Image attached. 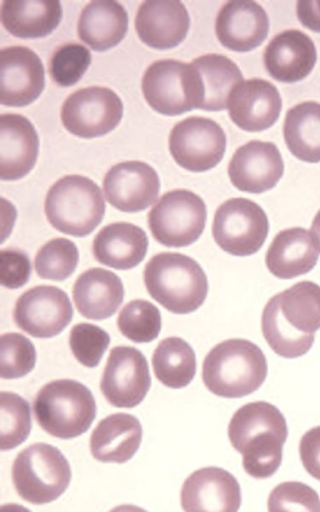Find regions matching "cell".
Instances as JSON below:
<instances>
[{"mask_svg": "<svg viewBox=\"0 0 320 512\" xmlns=\"http://www.w3.org/2000/svg\"><path fill=\"white\" fill-rule=\"evenodd\" d=\"M267 371L266 357L256 344L246 339H228L206 355L202 379L216 396L240 398L255 392L265 381Z\"/></svg>", "mask_w": 320, "mask_h": 512, "instance_id": "6da1fadb", "label": "cell"}, {"mask_svg": "<svg viewBox=\"0 0 320 512\" xmlns=\"http://www.w3.org/2000/svg\"><path fill=\"white\" fill-rule=\"evenodd\" d=\"M144 284L149 295L174 314L196 311L208 293L207 276L193 258L176 252H161L145 265Z\"/></svg>", "mask_w": 320, "mask_h": 512, "instance_id": "7a4b0ae2", "label": "cell"}, {"mask_svg": "<svg viewBox=\"0 0 320 512\" xmlns=\"http://www.w3.org/2000/svg\"><path fill=\"white\" fill-rule=\"evenodd\" d=\"M33 410L44 431L56 438L71 439L90 428L96 416V402L84 384L59 379L38 391Z\"/></svg>", "mask_w": 320, "mask_h": 512, "instance_id": "3957f363", "label": "cell"}, {"mask_svg": "<svg viewBox=\"0 0 320 512\" xmlns=\"http://www.w3.org/2000/svg\"><path fill=\"white\" fill-rule=\"evenodd\" d=\"M106 206L99 186L80 175H67L48 190L44 211L48 222L61 233L84 237L101 223Z\"/></svg>", "mask_w": 320, "mask_h": 512, "instance_id": "277c9868", "label": "cell"}, {"mask_svg": "<svg viewBox=\"0 0 320 512\" xmlns=\"http://www.w3.org/2000/svg\"><path fill=\"white\" fill-rule=\"evenodd\" d=\"M11 475L19 496L40 505L56 500L65 492L70 484L71 468L58 448L40 442L17 454Z\"/></svg>", "mask_w": 320, "mask_h": 512, "instance_id": "5b68a950", "label": "cell"}, {"mask_svg": "<svg viewBox=\"0 0 320 512\" xmlns=\"http://www.w3.org/2000/svg\"><path fill=\"white\" fill-rule=\"evenodd\" d=\"M141 88L149 106L166 116L199 109L202 102L197 71L191 63L175 59L153 62L144 72Z\"/></svg>", "mask_w": 320, "mask_h": 512, "instance_id": "8992f818", "label": "cell"}, {"mask_svg": "<svg viewBox=\"0 0 320 512\" xmlns=\"http://www.w3.org/2000/svg\"><path fill=\"white\" fill-rule=\"evenodd\" d=\"M207 209L192 191L175 189L163 194L147 215L153 238L166 247H186L204 231Z\"/></svg>", "mask_w": 320, "mask_h": 512, "instance_id": "52a82bcc", "label": "cell"}, {"mask_svg": "<svg viewBox=\"0 0 320 512\" xmlns=\"http://www.w3.org/2000/svg\"><path fill=\"white\" fill-rule=\"evenodd\" d=\"M269 232L264 210L254 201L238 197L216 210L212 235L216 244L234 256H249L260 250Z\"/></svg>", "mask_w": 320, "mask_h": 512, "instance_id": "ba28073f", "label": "cell"}, {"mask_svg": "<svg viewBox=\"0 0 320 512\" xmlns=\"http://www.w3.org/2000/svg\"><path fill=\"white\" fill-rule=\"evenodd\" d=\"M123 116L120 97L111 89L91 86L79 89L64 101L60 117L64 128L81 138L103 136L119 124Z\"/></svg>", "mask_w": 320, "mask_h": 512, "instance_id": "9c48e42d", "label": "cell"}, {"mask_svg": "<svg viewBox=\"0 0 320 512\" xmlns=\"http://www.w3.org/2000/svg\"><path fill=\"white\" fill-rule=\"evenodd\" d=\"M226 150V135L214 120L201 116L178 122L169 135V151L175 162L192 172L215 167Z\"/></svg>", "mask_w": 320, "mask_h": 512, "instance_id": "30bf717a", "label": "cell"}, {"mask_svg": "<svg viewBox=\"0 0 320 512\" xmlns=\"http://www.w3.org/2000/svg\"><path fill=\"white\" fill-rule=\"evenodd\" d=\"M151 386L149 366L142 352L132 346H115L109 352L100 390L112 406L133 408Z\"/></svg>", "mask_w": 320, "mask_h": 512, "instance_id": "8fae6325", "label": "cell"}, {"mask_svg": "<svg viewBox=\"0 0 320 512\" xmlns=\"http://www.w3.org/2000/svg\"><path fill=\"white\" fill-rule=\"evenodd\" d=\"M73 317L68 295L55 286L40 285L26 290L13 311L16 325L35 338H51L62 332Z\"/></svg>", "mask_w": 320, "mask_h": 512, "instance_id": "7c38bea8", "label": "cell"}, {"mask_svg": "<svg viewBox=\"0 0 320 512\" xmlns=\"http://www.w3.org/2000/svg\"><path fill=\"white\" fill-rule=\"evenodd\" d=\"M45 86L40 57L25 46H10L0 52V102L22 107L34 102Z\"/></svg>", "mask_w": 320, "mask_h": 512, "instance_id": "4fadbf2b", "label": "cell"}, {"mask_svg": "<svg viewBox=\"0 0 320 512\" xmlns=\"http://www.w3.org/2000/svg\"><path fill=\"white\" fill-rule=\"evenodd\" d=\"M107 201L122 212L143 211L155 202L160 190L157 172L142 161H125L112 166L103 180Z\"/></svg>", "mask_w": 320, "mask_h": 512, "instance_id": "5bb4252c", "label": "cell"}, {"mask_svg": "<svg viewBox=\"0 0 320 512\" xmlns=\"http://www.w3.org/2000/svg\"><path fill=\"white\" fill-rule=\"evenodd\" d=\"M180 499L184 512H238L241 489L227 470L203 467L186 478Z\"/></svg>", "mask_w": 320, "mask_h": 512, "instance_id": "9a60e30c", "label": "cell"}, {"mask_svg": "<svg viewBox=\"0 0 320 512\" xmlns=\"http://www.w3.org/2000/svg\"><path fill=\"white\" fill-rule=\"evenodd\" d=\"M283 172L284 163L277 146L260 140H251L240 146L228 165L233 186L247 193H263L272 189Z\"/></svg>", "mask_w": 320, "mask_h": 512, "instance_id": "2e32d148", "label": "cell"}, {"mask_svg": "<svg viewBox=\"0 0 320 512\" xmlns=\"http://www.w3.org/2000/svg\"><path fill=\"white\" fill-rule=\"evenodd\" d=\"M228 114L234 124L248 132L270 128L279 118L282 100L278 89L259 78L242 81L232 90Z\"/></svg>", "mask_w": 320, "mask_h": 512, "instance_id": "e0dca14e", "label": "cell"}, {"mask_svg": "<svg viewBox=\"0 0 320 512\" xmlns=\"http://www.w3.org/2000/svg\"><path fill=\"white\" fill-rule=\"evenodd\" d=\"M190 17L177 0L144 1L135 17L139 39L147 46L165 50L178 46L187 36Z\"/></svg>", "mask_w": 320, "mask_h": 512, "instance_id": "ac0fdd59", "label": "cell"}, {"mask_svg": "<svg viewBox=\"0 0 320 512\" xmlns=\"http://www.w3.org/2000/svg\"><path fill=\"white\" fill-rule=\"evenodd\" d=\"M269 18L254 1H229L218 12L215 32L219 42L236 52H248L266 39Z\"/></svg>", "mask_w": 320, "mask_h": 512, "instance_id": "d6986e66", "label": "cell"}, {"mask_svg": "<svg viewBox=\"0 0 320 512\" xmlns=\"http://www.w3.org/2000/svg\"><path fill=\"white\" fill-rule=\"evenodd\" d=\"M39 152L38 134L30 120L20 114L0 117V177L14 181L34 167Z\"/></svg>", "mask_w": 320, "mask_h": 512, "instance_id": "ffe728a7", "label": "cell"}, {"mask_svg": "<svg viewBox=\"0 0 320 512\" xmlns=\"http://www.w3.org/2000/svg\"><path fill=\"white\" fill-rule=\"evenodd\" d=\"M263 60L272 78L294 83L312 71L317 52L308 35L297 29H289L272 38L265 48Z\"/></svg>", "mask_w": 320, "mask_h": 512, "instance_id": "44dd1931", "label": "cell"}, {"mask_svg": "<svg viewBox=\"0 0 320 512\" xmlns=\"http://www.w3.org/2000/svg\"><path fill=\"white\" fill-rule=\"evenodd\" d=\"M148 237L139 226L115 222L103 227L93 239L92 253L101 264L128 270L139 265L146 256Z\"/></svg>", "mask_w": 320, "mask_h": 512, "instance_id": "7402d4cb", "label": "cell"}, {"mask_svg": "<svg viewBox=\"0 0 320 512\" xmlns=\"http://www.w3.org/2000/svg\"><path fill=\"white\" fill-rule=\"evenodd\" d=\"M73 300L78 312L91 320H103L114 315L123 302L124 287L114 272L90 268L76 279Z\"/></svg>", "mask_w": 320, "mask_h": 512, "instance_id": "603a6c76", "label": "cell"}, {"mask_svg": "<svg viewBox=\"0 0 320 512\" xmlns=\"http://www.w3.org/2000/svg\"><path fill=\"white\" fill-rule=\"evenodd\" d=\"M319 259L310 233L301 227L280 231L265 256L269 272L280 279H292L310 272Z\"/></svg>", "mask_w": 320, "mask_h": 512, "instance_id": "cb8c5ba5", "label": "cell"}, {"mask_svg": "<svg viewBox=\"0 0 320 512\" xmlns=\"http://www.w3.org/2000/svg\"><path fill=\"white\" fill-rule=\"evenodd\" d=\"M142 426L127 413H115L102 419L90 437L92 456L104 463H125L140 447Z\"/></svg>", "mask_w": 320, "mask_h": 512, "instance_id": "d4e9b609", "label": "cell"}, {"mask_svg": "<svg viewBox=\"0 0 320 512\" xmlns=\"http://www.w3.org/2000/svg\"><path fill=\"white\" fill-rule=\"evenodd\" d=\"M128 30V15L116 1H91L79 16L77 32L81 41L95 51L119 44Z\"/></svg>", "mask_w": 320, "mask_h": 512, "instance_id": "484cf974", "label": "cell"}, {"mask_svg": "<svg viewBox=\"0 0 320 512\" xmlns=\"http://www.w3.org/2000/svg\"><path fill=\"white\" fill-rule=\"evenodd\" d=\"M62 8L55 0H4L1 22L13 36L35 39L49 35L59 25Z\"/></svg>", "mask_w": 320, "mask_h": 512, "instance_id": "4316f807", "label": "cell"}, {"mask_svg": "<svg viewBox=\"0 0 320 512\" xmlns=\"http://www.w3.org/2000/svg\"><path fill=\"white\" fill-rule=\"evenodd\" d=\"M191 64L197 71L201 84L202 102L199 109H226L232 90L243 81L237 64L228 57L216 53L197 57Z\"/></svg>", "mask_w": 320, "mask_h": 512, "instance_id": "83f0119b", "label": "cell"}, {"mask_svg": "<svg viewBox=\"0 0 320 512\" xmlns=\"http://www.w3.org/2000/svg\"><path fill=\"white\" fill-rule=\"evenodd\" d=\"M289 151L299 160L320 162V103L305 101L290 108L283 125Z\"/></svg>", "mask_w": 320, "mask_h": 512, "instance_id": "f1b7e54d", "label": "cell"}, {"mask_svg": "<svg viewBox=\"0 0 320 512\" xmlns=\"http://www.w3.org/2000/svg\"><path fill=\"white\" fill-rule=\"evenodd\" d=\"M262 434H278L287 437L288 428L280 410L265 401L241 406L228 425V437L236 451L251 438Z\"/></svg>", "mask_w": 320, "mask_h": 512, "instance_id": "f546056e", "label": "cell"}, {"mask_svg": "<svg viewBox=\"0 0 320 512\" xmlns=\"http://www.w3.org/2000/svg\"><path fill=\"white\" fill-rule=\"evenodd\" d=\"M152 366L156 378L166 387H186L196 373V356L193 348L180 337L163 339L155 348Z\"/></svg>", "mask_w": 320, "mask_h": 512, "instance_id": "4dcf8cb0", "label": "cell"}, {"mask_svg": "<svg viewBox=\"0 0 320 512\" xmlns=\"http://www.w3.org/2000/svg\"><path fill=\"white\" fill-rule=\"evenodd\" d=\"M277 295L280 313L295 331L311 335L320 329V286L300 281Z\"/></svg>", "mask_w": 320, "mask_h": 512, "instance_id": "1f68e13d", "label": "cell"}, {"mask_svg": "<svg viewBox=\"0 0 320 512\" xmlns=\"http://www.w3.org/2000/svg\"><path fill=\"white\" fill-rule=\"evenodd\" d=\"M263 336L270 348L284 358H297L306 354L314 343V334L293 330L283 319L277 295L266 303L261 317Z\"/></svg>", "mask_w": 320, "mask_h": 512, "instance_id": "d6a6232c", "label": "cell"}, {"mask_svg": "<svg viewBox=\"0 0 320 512\" xmlns=\"http://www.w3.org/2000/svg\"><path fill=\"white\" fill-rule=\"evenodd\" d=\"M31 431L29 403L20 395L2 391L0 393V439L1 450H11L23 443Z\"/></svg>", "mask_w": 320, "mask_h": 512, "instance_id": "836d02e7", "label": "cell"}, {"mask_svg": "<svg viewBox=\"0 0 320 512\" xmlns=\"http://www.w3.org/2000/svg\"><path fill=\"white\" fill-rule=\"evenodd\" d=\"M117 326L123 336L135 343L156 339L161 330V314L151 302L143 299L127 303L117 317Z\"/></svg>", "mask_w": 320, "mask_h": 512, "instance_id": "e575fe53", "label": "cell"}, {"mask_svg": "<svg viewBox=\"0 0 320 512\" xmlns=\"http://www.w3.org/2000/svg\"><path fill=\"white\" fill-rule=\"evenodd\" d=\"M79 253L74 242L67 238H54L36 253L34 268L42 279L63 281L71 276L78 264Z\"/></svg>", "mask_w": 320, "mask_h": 512, "instance_id": "d590c367", "label": "cell"}, {"mask_svg": "<svg viewBox=\"0 0 320 512\" xmlns=\"http://www.w3.org/2000/svg\"><path fill=\"white\" fill-rule=\"evenodd\" d=\"M0 375L16 379L31 372L36 362L34 344L24 335L8 332L1 335Z\"/></svg>", "mask_w": 320, "mask_h": 512, "instance_id": "8d00e7d4", "label": "cell"}, {"mask_svg": "<svg viewBox=\"0 0 320 512\" xmlns=\"http://www.w3.org/2000/svg\"><path fill=\"white\" fill-rule=\"evenodd\" d=\"M91 63V53L85 46L68 43L53 53L49 62V74L52 80L62 87L76 84Z\"/></svg>", "mask_w": 320, "mask_h": 512, "instance_id": "74e56055", "label": "cell"}, {"mask_svg": "<svg viewBox=\"0 0 320 512\" xmlns=\"http://www.w3.org/2000/svg\"><path fill=\"white\" fill-rule=\"evenodd\" d=\"M267 507L268 512H320V497L305 483L287 481L273 488Z\"/></svg>", "mask_w": 320, "mask_h": 512, "instance_id": "f35d334b", "label": "cell"}, {"mask_svg": "<svg viewBox=\"0 0 320 512\" xmlns=\"http://www.w3.org/2000/svg\"><path fill=\"white\" fill-rule=\"evenodd\" d=\"M110 343L109 334L94 324L74 325L69 334V346L76 360L85 367H96Z\"/></svg>", "mask_w": 320, "mask_h": 512, "instance_id": "ab89813d", "label": "cell"}, {"mask_svg": "<svg viewBox=\"0 0 320 512\" xmlns=\"http://www.w3.org/2000/svg\"><path fill=\"white\" fill-rule=\"evenodd\" d=\"M31 274L29 257L19 249L0 251V282L8 289H17L25 285Z\"/></svg>", "mask_w": 320, "mask_h": 512, "instance_id": "60d3db41", "label": "cell"}, {"mask_svg": "<svg viewBox=\"0 0 320 512\" xmlns=\"http://www.w3.org/2000/svg\"><path fill=\"white\" fill-rule=\"evenodd\" d=\"M299 454L305 470L320 481V426L311 428L301 437Z\"/></svg>", "mask_w": 320, "mask_h": 512, "instance_id": "b9f144b4", "label": "cell"}, {"mask_svg": "<svg viewBox=\"0 0 320 512\" xmlns=\"http://www.w3.org/2000/svg\"><path fill=\"white\" fill-rule=\"evenodd\" d=\"M296 13L304 27L320 32V0L298 1Z\"/></svg>", "mask_w": 320, "mask_h": 512, "instance_id": "7bdbcfd3", "label": "cell"}, {"mask_svg": "<svg viewBox=\"0 0 320 512\" xmlns=\"http://www.w3.org/2000/svg\"><path fill=\"white\" fill-rule=\"evenodd\" d=\"M310 235L314 241L317 250L320 253V210L314 216L310 228Z\"/></svg>", "mask_w": 320, "mask_h": 512, "instance_id": "ee69618b", "label": "cell"}, {"mask_svg": "<svg viewBox=\"0 0 320 512\" xmlns=\"http://www.w3.org/2000/svg\"><path fill=\"white\" fill-rule=\"evenodd\" d=\"M109 512H148V511H146L145 509H143L139 506H136V505L123 504V505L114 507Z\"/></svg>", "mask_w": 320, "mask_h": 512, "instance_id": "f6af8a7d", "label": "cell"}, {"mask_svg": "<svg viewBox=\"0 0 320 512\" xmlns=\"http://www.w3.org/2000/svg\"><path fill=\"white\" fill-rule=\"evenodd\" d=\"M0 512H31V511L22 505L15 504V503H8V504H3L1 506Z\"/></svg>", "mask_w": 320, "mask_h": 512, "instance_id": "bcb514c9", "label": "cell"}]
</instances>
